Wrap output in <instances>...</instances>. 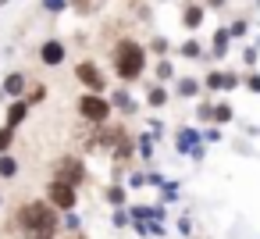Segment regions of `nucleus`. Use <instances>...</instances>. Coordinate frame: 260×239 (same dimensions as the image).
I'll list each match as a JSON object with an SVG mask.
<instances>
[{
	"instance_id": "f257e3e1",
	"label": "nucleus",
	"mask_w": 260,
	"mask_h": 239,
	"mask_svg": "<svg viewBox=\"0 0 260 239\" xmlns=\"http://www.w3.org/2000/svg\"><path fill=\"white\" fill-rule=\"evenodd\" d=\"M18 228H22V239H54L61 232V218H57V207L50 200H29L18 207L15 214Z\"/></svg>"
},
{
	"instance_id": "f03ea898",
	"label": "nucleus",
	"mask_w": 260,
	"mask_h": 239,
	"mask_svg": "<svg viewBox=\"0 0 260 239\" xmlns=\"http://www.w3.org/2000/svg\"><path fill=\"white\" fill-rule=\"evenodd\" d=\"M111 61H114V75L121 82H136L146 72V50L136 40H118L111 50Z\"/></svg>"
},
{
	"instance_id": "7ed1b4c3",
	"label": "nucleus",
	"mask_w": 260,
	"mask_h": 239,
	"mask_svg": "<svg viewBox=\"0 0 260 239\" xmlns=\"http://www.w3.org/2000/svg\"><path fill=\"white\" fill-rule=\"evenodd\" d=\"M75 107H79V114H82L89 125H104V122L111 118V100H104L100 93H82Z\"/></svg>"
},
{
	"instance_id": "20e7f679",
	"label": "nucleus",
	"mask_w": 260,
	"mask_h": 239,
	"mask_svg": "<svg viewBox=\"0 0 260 239\" xmlns=\"http://www.w3.org/2000/svg\"><path fill=\"white\" fill-rule=\"evenodd\" d=\"M47 200H50L57 211H75L79 193H75L72 182H64V178H50V182H47Z\"/></svg>"
},
{
	"instance_id": "39448f33",
	"label": "nucleus",
	"mask_w": 260,
	"mask_h": 239,
	"mask_svg": "<svg viewBox=\"0 0 260 239\" xmlns=\"http://www.w3.org/2000/svg\"><path fill=\"white\" fill-rule=\"evenodd\" d=\"M75 79H79L89 93H104V89H107V79H104V72H100L93 61H79V65H75Z\"/></svg>"
},
{
	"instance_id": "423d86ee",
	"label": "nucleus",
	"mask_w": 260,
	"mask_h": 239,
	"mask_svg": "<svg viewBox=\"0 0 260 239\" xmlns=\"http://www.w3.org/2000/svg\"><path fill=\"white\" fill-rule=\"evenodd\" d=\"M54 178H64V182H72V186H82V182H86V164L68 154V157H61V161L54 164Z\"/></svg>"
},
{
	"instance_id": "0eeeda50",
	"label": "nucleus",
	"mask_w": 260,
	"mask_h": 239,
	"mask_svg": "<svg viewBox=\"0 0 260 239\" xmlns=\"http://www.w3.org/2000/svg\"><path fill=\"white\" fill-rule=\"evenodd\" d=\"M61 61H64V43H61V40H47V43L40 47V65L57 68Z\"/></svg>"
},
{
	"instance_id": "6e6552de",
	"label": "nucleus",
	"mask_w": 260,
	"mask_h": 239,
	"mask_svg": "<svg viewBox=\"0 0 260 239\" xmlns=\"http://www.w3.org/2000/svg\"><path fill=\"white\" fill-rule=\"evenodd\" d=\"M25 118H29V100H25V97H15V100H11V107H8V114H4V125L18 129Z\"/></svg>"
},
{
	"instance_id": "1a4fd4ad",
	"label": "nucleus",
	"mask_w": 260,
	"mask_h": 239,
	"mask_svg": "<svg viewBox=\"0 0 260 239\" xmlns=\"http://www.w3.org/2000/svg\"><path fill=\"white\" fill-rule=\"evenodd\" d=\"M25 86H29V79H25V72H11L8 79H4V86H0V89H4L11 100L15 97H25Z\"/></svg>"
},
{
	"instance_id": "9d476101",
	"label": "nucleus",
	"mask_w": 260,
	"mask_h": 239,
	"mask_svg": "<svg viewBox=\"0 0 260 239\" xmlns=\"http://www.w3.org/2000/svg\"><path fill=\"white\" fill-rule=\"evenodd\" d=\"M235 82H239V79L228 75V72H224V75H221V72H210V75H207V89H235Z\"/></svg>"
},
{
	"instance_id": "9b49d317",
	"label": "nucleus",
	"mask_w": 260,
	"mask_h": 239,
	"mask_svg": "<svg viewBox=\"0 0 260 239\" xmlns=\"http://www.w3.org/2000/svg\"><path fill=\"white\" fill-rule=\"evenodd\" d=\"M182 22H185V29H196V25L203 22V4H189V8L182 11Z\"/></svg>"
},
{
	"instance_id": "f8f14e48",
	"label": "nucleus",
	"mask_w": 260,
	"mask_h": 239,
	"mask_svg": "<svg viewBox=\"0 0 260 239\" xmlns=\"http://www.w3.org/2000/svg\"><path fill=\"white\" fill-rule=\"evenodd\" d=\"M15 175H18V157L0 154V178H15Z\"/></svg>"
},
{
	"instance_id": "ddd939ff",
	"label": "nucleus",
	"mask_w": 260,
	"mask_h": 239,
	"mask_svg": "<svg viewBox=\"0 0 260 239\" xmlns=\"http://www.w3.org/2000/svg\"><path fill=\"white\" fill-rule=\"evenodd\" d=\"M15 132H18V129H11V125H0V154H8V150L15 146Z\"/></svg>"
},
{
	"instance_id": "4468645a",
	"label": "nucleus",
	"mask_w": 260,
	"mask_h": 239,
	"mask_svg": "<svg viewBox=\"0 0 260 239\" xmlns=\"http://www.w3.org/2000/svg\"><path fill=\"white\" fill-rule=\"evenodd\" d=\"M111 104H114V107H121L125 114H132V111H136V104H132V97H128L125 89H118V93L111 97Z\"/></svg>"
},
{
	"instance_id": "2eb2a0df",
	"label": "nucleus",
	"mask_w": 260,
	"mask_h": 239,
	"mask_svg": "<svg viewBox=\"0 0 260 239\" xmlns=\"http://www.w3.org/2000/svg\"><path fill=\"white\" fill-rule=\"evenodd\" d=\"M196 139H200L196 132H189V129H182V132H178V150H182V154H189V150L196 146Z\"/></svg>"
},
{
	"instance_id": "dca6fc26",
	"label": "nucleus",
	"mask_w": 260,
	"mask_h": 239,
	"mask_svg": "<svg viewBox=\"0 0 260 239\" xmlns=\"http://www.w3.org/2000/svg\"><path fill=\"white\" fill-rule=\"evenodd\" d=\"M146 100H150V107H164V104H168V89H160V86H153V89L146 93Z\"/></svg>"
},
{
	"instance_id": "f3484780",
	"label": "nucleus",
	"mask_w": 260,
	"mask_h": 239,
	"mask_svg": "<svg viewBox=\"0 0 260 239\" xmlns=\"http://www.w3.org/2000/svg\"><path fill=\"white\" fill-rule=\"evenodd\" d=\"M178 93H182V97H196V93H200V82H196V79H178Z\"/></svg>"
},
{
	"instance_id": "a211bd4d",
	"label": "nucleus",
	"mask_w": 260,
	"mask_h": 239,
	"mask_svg": "<svg viewBox=\"0 0 260 239\" xmlns=\"http://www.w3.org/2000/svg\"><path fill=\"white\" fill-rule=\"evenodd\" d=\"M228 29H217V36H214V54H224V47H228Z\"/></svg>"
},
{
	"instance_id": "6ab92c4d",
	"label": "nucleus",
	"mask_w": 260,
	"mask_h": 239,
	"mask_svg": "<svg viewBox=\"0 0 260 239\" xmlns=\"http://www.w3.org/2000/svg\"><path fill=\"white\" fill-rule=\"evenodd\" d=\"M64 228H72V232H82V218H79L75 211H64Z\"/></svg>"
},
{
	"instance_id": "aec40b11",
	"label": "nucleus",
	"mask_w": 260,
	"mask_h": 239,
	"mask_svg": "<svg viewBox=\"0 0 260 239\" xmlns=\"http://www.w3.org/2000/svg\"><path fill=\"white\" fill-rule=\"evenodd\" d=\"M64 8H68V0H43V11L47 15H61Z\"/></svg>"
},
{
	"instance_id": "412c9836",
	"label": "nucleus",
	"mask_w": 260,
	"mask_h": 239,
	"mask_svg": "<svg viewBox=\"0 0 260 239\" xmlns=\"http://www.w3.org/2000/svg\"><path fill=\"white\" fill-rule=\"evenodd\" d=\"M43 97H47V86H32L25 100H29V107H32V104H43Z\"/></svg>"
},
{
	"instance_id": "4be33fe9",
	"label": "nucleus",
	"mask_w": 260,
	"mask_h": 239,
	"mask_svg": "<svg viewBox=\"0 0 260 239\" xmlns=\"http://www.w3.org/2000/svg\"><path fill=\"white\" fill-rule=\"evenodd\" d=\"M107 200H111L114 207H121V203H125V189H121V186H111V189H107Z\"/></svg>"
},
{
	"instance_id": "5701e85b",
	"label": "nucleus",
	"mask_w": 260,
	"mask_h": 239,
	"mask_svg": "<svg viewBox=\"0 0 260 239\" xmlns=\"http://www.w3.org/2000/svg\"><path fill=\"white\" fill-rule=\"evenodd\" d=\"M214 122H232V107L228 104H217L214 107Z\"/></svg>"
},
{
	"instance_id": "b1692460",
	"label": "nucleus",
	"mask_w": 260,
	"mask_h": 239,
	"mask_svg": "<svg viewBox=\"0 0 260 239\" xmlns=\"http://www.w3.org/2000/svg\"><path fill=\"white\" fill-rule=\"evenodd\" d=\"M182 57H200V43H196V40L182 43Z\"/></svg>"
},
{
	"instance_id": "393cba45",
	"label": "nucleus",
	"mask_w": 260,
	"mask_h": 239,
	"mask_svg": "<svg viewBox=\"0 0 260 239\" xmlns=\"http://www.w3.org/2000/svg\"><path fill=\"white\" fill-rule=\"evenodd\" d=\"M157 75H160V79H171V75H175V68H171L168 61H160V65H157Z\"/></svg>"
},
{
	"instance_id": "a878e982",
	"label": "nucleus",
	"mask_w": 260,
	"mask_h": 239,
	"mask_svg": "<svg viewBox=\"0 0 260 239\" xmlns=\"http://www.w3.org/2000/svg\"><path fill=\"white\" fill-rule=\"evenodd\" d=\"M139 154H143V157H150V154H153V146H150V136H143V139H139Z\"/></svg>"
},
{
	"instance_id": "bb28decb",
	"label": "nucleus",
	"mask_w": 260,
	"mask_h": 239,
	"mask_svg": "<svg viewBox=\"0 0 260 239\" xmlns=\"http://www.w3.org/2000/svg\"><path fill=\"white\" fill-rule=\"evenodd\" d=\"M153 50H157V54H164V50H168V40H160V36H157V40H153Z\"/></svg>"
},
{
	"instance_id": "cd10ccee",
	"label": "nucleus",
	"mask_w": 260,
	"mask_h": 239,
	"mask_svg": "<svg viewBox=\"0 0 260 239\" xmlns=\"http://www.w3.org/2000/svg\"><path fill=\"white\" fill-rule=\"evenodd\" d=\"M249 89H253V93H260V75H249Z\"/></svg>"
},
{
	"instance_id": "c85d7f7f",
	"label": "nucleus",
	"mask_w": 260,
	"mask_h": 239,
	"mask_svg": "<svg viewBox=\"0 0 260 239\" xmlns=\"http://www.w3.org/2000/svg\"><path fill=\"white\" fill-rule=\"evenodd\" d=\"M207 8H224V0H207Z\"/></svg>"
},
{
	"instance_id": "c756f323",
	"label": "nucleus",
	"mask_w": 260,
	"mask_h": 239,
	"mask_svg": "<svg viewBox=\"0 0 260 239\" xmlns=\"http://www.w3.org/2000/svg\"><path fill=\"white\" fill-rule=\"evenodd\" d=\"M72 239H86V235H82V232H75V235H72Z\"/></svg>"
},
{
	"instance_id": "7c9ffc66",
	"label": "nucleus",
	"mask_w": 260,
	"mask_h": 239,
	"mask_svg": "<svg viewBox=\"0 0 260 239\" xmlns=\"http://www.w3.org/2000/svg\"><path fill=\"white\" fill-rule=\"evenodd\" d=\"M0 4H8V0H0Z\"/></svg>"
},
{
	"instance_id": "2f4dec72",
	"label": "nucleus",
	"mask_w": 260,
	"mask_h": 239,
	"mask_svg": "<svg viewBox=\"0 0 260 239\" xmlns=\"http://www.w3.org/2000/svg\"><path fill=\"white\" fill-rule=\"evenodd\" d=\"M0 203H4V196H0Z\"/></svg>"
}]
</instances>
